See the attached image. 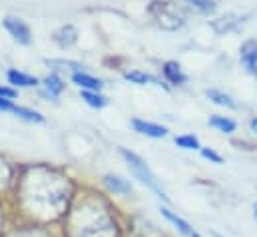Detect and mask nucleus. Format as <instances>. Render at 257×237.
<instances>
[{"label":"nucleus","mask_w":257,"mask_h":237,"mask_svg":"<svg viewBox=\"0 0 257 237\" xmlns=\"http://www.w3.org/2000/svg\"><path fill=\"white\" fill-rule=\"evenodd\" d=\"M148 12L156 20V24L168 32H176L186 24L184 10L170 0H152V4L148 6Z\"/></svg>","instance_id":"1"},{"label":"nucleus","mask_w":257,"mask_h":237,"mask_svg":"<svg viewBox=\"0 0 257 237\" xmlns=\"http://www.w3.org/2000/svg\"><path fill=\"white\" fill-rule=\"evenodd\" d=\"M120 154H122V158L126 160V164H128V168L132 170V174L136 176V179H140L144 185H148L160 199H164V201H170V197L166 195V191H164V187L160 185V181L156 179L154 176V172L148 168V164L138 156V154H134V152H130L126 148H120Z\"/></svg>","instance_id":"2"},{"label":"nucleus","mask_w":257,"mask_h":237,"mask_svg":"<svg viewBox=\"0 0 257 237\" xmlns=\"http://www.w3.org/2000/svg\"><path fill=\"white\" fill-rule=\"evenodd\" d=\"M4 28L10 32V36H12L16 42H20V44H30L32 34H30V28L26 26L24 20L14 18V16H6V18H4Z\"/></svg>","instance_id":"3"},{"label":"nucleus","mask_w":257,"mask_h":237,"mask_svg":"<svg viewBox=\"0 0 257 237\" xmlns=\"http://www.w3.org/2000/svg\"><path fill=\"white\" fill-rule=\"evenodd\" d=\"M239 60L251 76H257V40L243 42V46L239 50Z\"/></svg>","instance_id":"4"},{"label":"nucleus","mask_w":257,"mask_h":237,"mask_svg":"<svg viewBox=\"0 0 257 237\" xmlns=\"http://www.w3.org/2000/svg\"><path fill=\"white\" fill-rule=\"evenodd\" d=\"M132 128H134L138 134L148 136V138H156V140L168 136V130H166L164 126H160V124H152V122H146V120H138V118L132 120Z\"/></svg>","instance_id":"5"},{"label":"nucleus","mask_w":257,"mask_h":237,"mask_svg":"<svg viewBox=\"0 0 257 237\" xmlns=\"http://www.w3.org/2000/svg\"><path fill=\"white\" fill-rule=\"evenodd\" d=\"M241 22H243V16H239V14H225V16H221V18L213 20V22H211V28H213L217 34H225V32L235 30Z\"/></svg>","instance_id":"6"},{"label":"nucleus","mask_w":257,"mask_h":237,"mask_svg":"<svg viewBox=\"0 0 257 237\" xmlns=\"http://www.w3.org/2000/svg\"><path fill=\"white\" fill-rule=\"evenodd\" d=\"M160 211H162V215H164V217H166V219H168V221H170V223H172V225H174V227H176V229H178L182 235L190 237L192 233H195V229H193L192 225H190V223H188L184 217H180L178 213H174L172 209H168V207H162Z\"/></svg>","instance_id":"7"},{"label":"nucleus","mask_w":257,"mask_h":237,"mask_svg":"<svg viewBox=\"0 0 257 237\" xmlns=\"http://www.w3.org/2000/svg\"><path fill=\"white\" fill-rule=\"evenodd\" d=\"M72 80H74L80 88H84V90H88V92H98V90L104 86V82H102L100 78H94V76H90V74H86V72L74 74Z\"/></svg>","instance_id":"8"},{"label":"nucleus","mask_w":257,"mask_h":237,"mask_svg":"<svg viewBox=\"0 0 257 237\" xmlns=\"http://www.w3.org/2000/svg\"><path fill=\"white\" fill-rule=\"evenodd\" d=\"M104 183H106V187H108L110 191H114V193H118V195H126V193L132 191V183H130L128 179L120 178V176L108 174V176H104Z\"/></svg>","instance_id":"9"},{"label":"nucleus","mask_w":257,"mask_h":237,"mask_svg":"<svg viewBox=\"0 0 257 237\" xmlns=\"http://www.w3.org/2000/svg\"><path fill=\"white\" fill-rule=\"evenodd\" d=\"M205 96H207L213 104H217V106H221V108H229V110H235V108H237V104L233 102V98H231L229 94L221 92V90L207 88V90H205Z\"/></svg>","instance_id":"10"},{"label":"nucleus","mask_w":257,"mask_h":237,"mask_svg":"<svg viewBox=\"0 0 257 237\" xmlns=\"http://www.w3.org/2000/svg\"><path fill=\"white\" fill-rule=\"evenodd\" d=\"M164 76L170 80V84H174V86H180V84H184L186 80H188V76L182 72V68H180V64L178 62H166L164 64Z\"/></svg>","instance_id":"11"},{"label":"nucleus","mask_w":257,"mask_h":237,"mask_svg":"<svg viewBox=\"0 0 257 237\" xmlns=\"http://www.w3.org/2000/svg\"><path fill=\"white\" fill-rule=\"evenodd\" d=\"M54 40L66 48V46H72L76 40H78V32H76V28L72 26V24H66L62 28H58L56 32H54Z\"/></svg>","instance_id":"12"},{"label":"nucleus","mask_w":257,"mask_h":237,"mask_svg":"<svg viewBox=\"0 0 257 237\" xmlns=\"http://www.w3.org/2000/svg\"><path fill=\"white\" fill-rule=\"evenodd\" d=\"M8 82L18 86V88H32V86H38V80L34 76H28V74H22L18 70H10L8 72Z\"/></svg>","instance_id":"13"},{"label":"nucleus","mask_w":257,"mask_h":237,"mask_svg":"<svg viewBox=\"0 0 257 237\" xmlns=\"http://www.w3.org/2000/svg\"><path fill=\"white\" fill-rule=\"evenodd\" d=\"M44 86H46V92H44V96H50V98H56L62 90H64V82L56 76V74H50V76H46L44 78Z\"/></svg>","instance_id":"14"},{"label":"nucleus","mask_w":257,"mask_h":237,"mask_svg":"<svg viewBox=\"0 0 257 237\" xmlns=\"http://www.w3.org/2000/svg\"><path fill=\"white\" fill-rule=\"evenodd\" d=\"M190 8H193L199 14H213L217 10V2L215 0H184Z\"/></svg>","instance_id":"15"},{"label":"nucleus","mask_w":257,"mask_h":237,"mask_svg":"<svg viewBox=\"0 0 257 237\" xmlns=\"http://www.w3.org/2000/svg\"><path fill=\"white\" fill-rule=\"evenodd\" d=\"M209 126L223 132V134H231L235 132V122L231 118H225V116H211L209 118Z\"/></svg>","instance_id":"16"},{"label":"nucleus","mask_w":257,"mask_h":237,"mask_svg":"<svg viewBox=\"0 0 257 237\" xmlns=\"http://www.w3.org/2000/svg\"><path fill=\"white\" fill-rule=\"evenodd\" d=\"M124 78L130 80L132 84H140V86H144V84H158V86H162L154 76H150V74H144V72H140V70H134V72H126L124 74Z\"/></svg>","instance_id":"17"},{"label":"nucleus","mask_w":257,"mask_h":237,"mask_svg":"<svg viewBox=\"0 0 257 237\" xmlns=\"http://www.w3.org/2000/svg\"><path fill=\"white\" fill-rule=\"evenodd\" d=\"M12 114H16L18 118L26 120V122H44V116L40 114V112H36V110H30V108H22V106H14V110H12Z\"/></svg>","instance_id":"18"},{"label":"nucleus","mask_w":257,"mask_h":237,"mask_svg":"<svg viewBox=\"0 0 257 237\" xmlns=\"http://www.w3.org/2000/svg\"><path fill=\"white\" fill-rule=\"evenodd\" d=\"M82 100H84L88 106H92V108H104V106L108 104V98H106V96H100V94L88 92V90L82 92Z\"/></svg>","instance_id":"19"},{"label":"nucleus","mask_w":257,"mask_h":237,"mask_svg":"<svg viewBox=\"0 0 257 237\" xmlns=\"http://www.w3.org/2000/svg\"><path fill=\"white\" fill-rule=\"evenodd\" d=\"M176 146L182 148V150H201V144L199 140L192 136V134H186V136H178L176 138Z\"/></svg>","instance_id":"20"},{"label":"nucleus","mask_w":257,"mask_h":237,"mask_svg":"<svg viewBox=\"0 0 257 237\" xmlns=\"http://www.w3.org/2000/svg\"><path fill=\"white\" fill-rule=\"evenodd\" d=\"M48 66H52V68H64V70H72L74 74H78V72H82V64H78V62H72V60H44Z\"/></svg>","instance_id":"21"},{"label":"nucleus","mask_w":257,"mask_h":237,"mask_svg":"<svg viewBox=\"0 0 257 237\" xmlns=\"http://www.w3.org/2000/svg\"><path fill=\"white\" fill-rule=\"evenodd\" d=\"M201 156H203L205 160L213 162V164H223V158H221L217 152H213L211 148H201Z\"/></svg>","instance_id":"22"},{"label":"nucleus","mask_w":257,"mask_h":237,"mask_svg":"<svg viewBox=\"0 0 257 237\" xmlns=\"http://www.w3.org/2000/svg\"><path fill=\"white\" fill-rule=\"evenodd\" d=\"M16 90H12V88H6V86H0V98H6V100H12V98H16Z\"/></svg>","instance_id":"23"},{"label":"nucleus","mask_w":257,"mask_h":237,"mask_svg":"<svg viewBox=\"0 0 257 237\" xmlns=\"http://www.w3.org/2000/svg\"><path fill=\"white\" fill-rule=\"evenodd\" d=\"M14 110V104L6 98H0V112H12Z\"/></svg>","instance_id":"24"},{"label":"nucleus","mask_w":257,"mask_h":237,"mask_svg":"<svg viewBox=\"0 0 257 237\" xmlns=\"http://www.w3.org/2000/svg\"><path fill=\"white\" fill-rule=\"evenodd\" d=\"M251 130H253V132L257 134V118L251 120Z\"/></svg>","instance_id":"25"},{"label":"nucleus","mask_w":257,"mask_h":237,"mask_svg":"<svg viewBox=\"0 0 257 237\" xmlns=\"http://www.w3.org/2000/svg\"><path fill=\"white\" fill-rule=\"evenodd\" d=\"M253 215H255V219H257V201H255V205H253Z\"/></svg>","instance_id":"26"},{"label":"nucleus","mask_w":257,"mask_h":237,"mask_svg":"<svg viewBox=\"0 0 257 237\" xmlns=\"http://www.w3.org/2000/svg\"><path fill=\"white\" fill-rule=\"evenodd\" d=\"M190 237H203V235H199V233L195 231V233H192V235H190Z\"/></svg>","instance_id":"27"},{"label":"nucleus","mask_w":257,"mask_h":237,"mask_svg":"<svg viewBox=\"0 0 257 237\" xmlns=\"http://www.w3.org/2000/svg\"><path fill=\"white\" fill-rule=\"evenodd\" d=\"M215 237H223V235H219V233H215Z\"/></svg>","instance_id":"28"}]
</instances>
